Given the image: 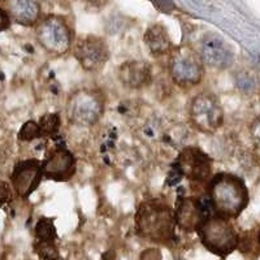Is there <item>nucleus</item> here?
<instances>
[{"instance_id":"1","label":"nucleus","mask_w":260,"mask_h":260,"mask_svg":"<svg viewBox=\"0 0 260 260\" xmlns=\"http://www.w3.org/2000/svg\"><path fill=\"white\" fill-rule=\"evenodd\" d=\"M206 195L213 215L228 220L240 217L250 203V192L245 180L229 172L213 175L207 183Z\"/></svg>"},{"instance_id":"2","label":"nucleus","mask_w":260,"mask_h":260,"mask_svg":"<svg viewBox=\"0 0 260 260\" xmlns=\"http://www.w3.org/2000/svg\"><path fill=\"white\" fill-rule=\"evenodd\" d=\"M136 233L152 242H172L176 237L173 207L164 199H146L138 204L134 216Z\"/></svg>"},{"instance_id":"3","label":"nucleus","mask_w":260,"mask_h":260,"mask_svg":"<svg viewBox=\"0 0 260 260\" xmlns=\"http://www.w3.org/2000/svg\"><path fill=\"white\" fill-rule=\"evenodd\" d=\"M106 111V94L96 87H81L71 92L65 103L67 121L77 127H91Z\"/></svg>"},{"instance_id":"4","label":"nucleus","mask_w":260,"mask_h":260,"mask_svg":"<svg viewBox=\"0 0 260 260\" xmlns=\"http://www.w3.org/2000/svg\"><path fill=\"white\" fill-rule=\"evenodd\" d=\"M168 74L172 82L182 90H190L201 85L206 74V67L197 51L189 46L173 47L168 55Z\"/></svg>"},{"instance_id":"5","label":"nucleus","mask_w":260,"mask_h":260,"mask_svg":"<svg viewBox=\"0 0 260 260\" xmlns=\"http://www.w3.org/2000/svg\"><path fill=\"white\" fill-rule=\"evenodd\" d=\"M201 242L208 251L225 257L236 251L240 243V234L231 220L211 215L197 229Z\"/></svg>"},{"instance_id":"6","label":"nucleus","mask_w":260,"mask_h":260,"mask_svg":"<svg viewBox=\"0 0 260 260\" xmlns=\"http://www.w3.org/2000/svg\"><path fill=\"white\" fill-rule=\"evenodd\" d=\"M187 111L192 126L204 134H215L224 125V108L212 91H201L191 98Z\"/></svg>"},{"instance_id":"7","label":"nucleus","mask_w":260,"mask_h":260,"mask_svg":"<svg viewBox=\"0 0 260 260\" xmlns=\"http://www.w3.org/2000/svg\"><path fill=\"white\" fill-rule=\"evenodd\" d=\"M37 39L46 52L62 56L73 47V30L62 16H46L37 27Z\"/></svg>"},{"instance_id":"8","label":"nucleus","mask_w":260,"mask_h":260,"mask_svg":"<svg viewBox=\"0 0 260 260\" xmlns=\"http://www.w3.org/2000/svg\"><path fill=\"white\" fill-rule=\"evenodd\" d=\"M172 166L180 172L181 177L195 186L207 187L213 176V159L198 146L183 147Z\"/></svg>"},{"instance_id":"9","label":"nucleus","mask_w":260,"mask_h":260,"mask_svg":"<svg viewBox=\"0 0 260 260\" xmlns=\"http://www.w3.org/2000/svg\"><path fill=\"white\" fill-rule=\"evenodd\" d=\"M204 67L216 71H228L236 62V53L231 45L220 34L208 31L199 39L194 48Z\"/></svg>"},{"instance_id":"10","label":"nucleus","mask_w":260,"mask_h":260,"mask_svg":"<svg viewBox=\"0 0 260 260\" xmlns=\"http://www.w3.org/2000/svg\"><path fill=\"white\" fill-rule=\"evenodd\" d=\"M73 56L87 73H98L103 71L111 59V51L106 39L102 37L87 34L73 43Z\"/></svg>"},{"instance_id":"11","label":"nucleus","mask_w":260,"mask_h":260,"mask_svg":"<svg viewBox=\"0 0 260 260\" xmlns=\"http://www.w3.org/2000/svg\"><path fill=\"white\" fill-rule=\"evenodd\" d=\"M173 212L177 226L186 233H197L199 225L208 216L213 215L212 207L206 194L204 197L178 195L175 202Z\"/></svg>"},{"instance_id":"12","label":"nucleus","mask_w":260,"mask_h":260,"mask_svg":"<svg viewBox=\"0 0 260 260\" xmlns=\"http://www.w3.org/2000/svg\"><path fill=\"white\" fill-rule=\"evenodd\" d=\"M43 177L55 182H68L77 172V157L64 143L47 147L42 160Z\"/></svg>"},{"instance_id":"13","label":"nucleus","mask_w":260,"mask_h":260,"mask_svg":"<svg viewBox=\"0 0 260 260\" xmlns=\"http://www.w3.org/2000/svg\"><path fill=\"white\" fill-rule=\"evenodd\" d=\"M43 180L42 160L30 159L18 160L13 167L11 182L16 194L22 199H27L36 191Z\"/></svg>"},{"instance_id":"14","label":"nucleus","mask_w":260,"mask_h":260,"mask_svg":"<svg viewBox=\"0 0 260 260\" xmlns=\"http://www.w3.org/2000/svg\"><path fill=\"white\" fill-rule=\"evenodd\" d=\"M118 82L129 90L145 89L152 83V68L146 61L129 60L116 69Z\"/></svg>"},{"instance_id":"15","label":"nucleus","mask_w":260,"mask_h":260,"mask_svg":"<svg viewBox=\"0 0 260 260\" xmlns=\"http://www.w3.org/2000/svg\"><path fill=\"white\" fill-rule=\"evenodd\" d=\"M143 42L151 56H168L173 50V43L167 27L161 24H154L147 27L143 36Z\"/></svg>"},{"instance_id":"16","label":"nucleus","mask_w":260,"mask_h":260,"mask_svg":"<svg viewBox=\"0 0 260 260\" xmlns=\"http://www.w3.org/2000/svg\"><path fill=\"white\" fill-rule=\"evenodd\" d=\"M9 8L15 21L24 26L36 25L41 13V7L37 0H11Z\"/></svg>"},{"instance_id":"17","label":"nucleus","mask_w":260,"mask_h":260,"mask_svg":"<svg viewBox=\"0 0 260 260\" xmlns=\"http://www.w3.org/2000/svg\"><path fill=\"white\" fill-rule=\"evenodd\" d=\"M233 82L234 87L242 95H246V96H251V95L256 94L260 86L257 74L252 72L251 69L246 68L237 69L234 72Z\"/></svg>"},{"instance_id":"18","label":"nucleus","mask_w":260,"mask_h":260,"mask_svg":"<svg viewBox=\"0 0 260 260\" xmlns=\"http://www.w3.org/2000/svg\"><path fill=\"white\" fill-rule=\"evenodd\" d=\"M34 236H36V242L56 243V241L59 240V234L55 226V219L47 216L39 217L34 228Z\"/></svg>"},{"instance_id":"19","label":"nucleus","mask_w":260,"mask_h":260,"mask_svg":"<svg viewBox=\"0 0 260 260\" xmlns=\"http://www.w3.org/2000/svg\"><path fill=\"white\" fill-rule=\"evenodd\" d=\"M39 132H41V138L52 139L57 137L61 126V117L59 113L47 112L41 116L38 121Z\"/></svg>"},{"instance_id":"20","label":"nucleus","mask_w":260,"mask_h":260,"mask_svg":"<svg viewBox=\"0 0 260 260\" xmlns=\"http://www.w3.org/2000/svg\"><path fill=\"white\" fill-rule=\"evenodd\" d=\"M17 138L22 142H32L36 139L41 138V132H39L38 121L29 120L21 126L20 132L17 134Z\"/></svg>"},{"instance_id":"21","label":"nucleus","mask_w":260,"mask_h":260,"mask_svg":"<svg viewBox=\"0 0 260 260\" xmlns=\"http://www.w3.org/2000/svg\"><path fill=\"white\" fill-rule=\"evenodd\" d=\"M34 251L37 252V255H38L42 260L59 257V250H57L56 243L36 242L34 243Z\"/></svg>"},{"instance_id":"22","label":"nucleus","mask_w":260,"mask_h":260,"mask_svg":"<svg viewBox=\"0 0 260 260\" xmlns=\"http://www.w3.org/2000/svg\"><path fill=\"white\" fill-rule=\"evenodd\" d=\"M248 133H250V138H251L255 148L260 151V113L250 122Z\"/></svg>"},{"instance_id":"23","label":"nucleus","mask_w":260,"mask_h":260,"mask_svg":"<svg viewBox=\"0 0 260 260\" xmlns=\"http://www.w3.org/2000/svg\"><path fill=\"white\" fill-rule=\"evenodd\" d=\"M12 201V190L8 183L0 182V207Z\"/></svg>"},{"instance_id":"24","label":"nucleus","mask_w":260,"mask_h":260,"mask_svg":"<svg viewBox=\"0 0 260 260\" xmlns=\"http://www.w3.org/2000/svg\"><path fill=\"white\" fill-rule=\"evenodd\" d=\"M151 3L164 13H171L176 8L175 3L172 0H151Z\"/></svg>"},{"instance_id":"25","label":"nucleus","mask_w":260,"mask_h":260,"mask_svg":"<svg viewBox=\"0 0 260 260\" xmlns=\"http://www.w3.org/2000/svg\"><path fill=\"white\" fill-rule=\"evenodd\" d=\"M141 260H162L161 254L156 248H147L141 254Z\"/></svg>"},{"instance_id":"26","label":"nucleus","mask_w":260,"mask_h":260,"mask_svg":"<svg viewBox=\"0 0 260 260\" xmlns=\"http://www.w3.org/2000/svg\"><path fill=\"white\" fill-rule=\"evenodd\" d=\"M11 26V17L4 9H0V31L9 29Z\"/></svg>"},{"instance_id":"27","label":"nucleus","mask_w":260,"mask_h":260,"mask_svg":"<svg viewBox=\"0 0 260 260\" xmlns=\"http://www.w3.org/2000/svg\"><path fill=\"white\" fill-rule=\"evenodd\" d=\"M115 259H116V255L113 250H108V251H106L103 255H102V260H115Z\"/></svg>"},{"instance_id":"28","label":"nucleus","mask_w":260,"mask_h":260,"mask_svg":"<svg viewBox=\"0 0 260 260\" xmlns=\"http://www.w3.org/2000/svg\"><path fill=\"white\" fill-rule=\"evenodd\" d=\"M257 241H259V243H260V229H259V232H257Z\"/></svg>"},{"instance_id":"29","label":"nucleus","mask_w":260,"mask_h":260,"mask_svg":"<svg viewBox=\"0 0 260 260\" xmlns=\"http://www.w3.org/2000/svg\"><path fill=\"white\" fill-rule=\"evenodd\" d=\"M48 260H61L60 257H53V259H48Z\"/></svg>"}]
</instances>
